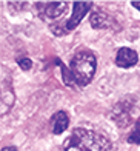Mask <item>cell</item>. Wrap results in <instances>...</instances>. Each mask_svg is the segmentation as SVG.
Returning a JSON list of instances; mask_svg holds the SVG:
<instances>
[{
	"label": "cell",
	"mask_w": 140,
	"mask_h": 151,
	"mask_svg": "<svg viewBox=\"0 0 140 151\" xmlns=\"http://www.w3.org/2000/svg\"><path fill=\"white\" fill-rule=\"evenodd\" d=\"M0 151H19V150H17L16 147H3Z\"/></svg>",
	"instance_id": "obj_12"
},
{
	"label": "cell",
	"mask_w": 140,
	"mask_h": 151,
	"mask_svg": "<svg viewBox=\"0 0 140 151\" xmlns=\"http://www.w3.org/2000/svg\"><path fill=\"white\" fill-rule=\"evenodd\" d=\"M66 2H37V14L45 22H52L65 16L66 12Z\"/></svg>",
	"instance_id": "obj_5"
},
{
	"label": "cell",
	"mask_w": 140,
	"mask_h": 151,
	"mask_svg": "<svg viewBox=\"0 0 140 151\" xmlns=\"http://www.w3.org/2000/svg\"><path fill=\"white\" fill-rule=\"evenodd\" d=\"M126 142L128 143H134V145H140V120L136 122L134 128H132V131L128 134L126 137Z\"/></svg>",
	"instance_id": "obj_10"
},
{
	"label": "cell",
	"mask_w": 140,
	"mask_h": 151,
	"mask_svg": "<svg viewBox=\"0 0 140 151\" xmlns=\"http://www.w3.org/2000/svg\"><path fill=\"white\" fill-rule=\"evenodd\" d=\"M131 5L134 6V8H137V9L140 11V2H131Z\"/></svg>",
	"instance_id": "obj_13"
},
{
	"label": "cell",
	"mask_w": 140,
	"mask_h": 151,
	"mask_svg": "<svg viewBox=\"0 0 140 151\" xmlns=\"http://www.w3.org/2000/svg\"><path fill=\"white\" fill-rule=\"evenodd\" d=\"M69 125V116L65 111H57L51 117V129L54 134H62Z\"/></svg>",
	"instance_id": "obj_9"
},
{
	"label": "cell",
	"mask_w": 140,
	"mask_h": 151,
	"mask_svg": "<svg viewBox=\"0 0 140 151\" xmlns=\"http://www.w3.org/2000/svg\"><path fill=\"white\" fill-rule=\"evenodd\" d=\"M97 59L91 51H79L71 59L69 63V73H71L75 85L86 86L91 83L94 74H95Z\"/></svg>",
	"instance_id": "obj_2"
},
{
	"label": "cell",
	"mask_w": 140,
	"mask_h": 151,
	"mask_svg": "<svg viewBox=\"0 0 140 151\" xmlns=\"http://www.w3.org/2000/svg\"><path fill=\"white\" fill-rule=\"evenodd\" d=\"M93 8V2H75L73 5V14L68 20H65L63 23L62 22H54L51 23V31L55 34V36H66L69 31L75 29L79 23L82 22V19L85 17L88 12Z\"/></svg>",
	"instance_id": "obj_3"
},
{
	"label": "cell",
	"mask_w": 140,
	"mask_h": 151,
	"mask_svg": "<svg viewBox=\"0 0 140 151\" xmlns=\"http://www.w3.org/2000/svg\"><path fill=\"white\" fill-rule=\"evenodd\" d=\"M113 145L106 136L86 128H77L68 137L63 151H111Z\"/></svg>",
	"instance_id": "obj_1"
},
{
	"label": "cell",
	"mask_w": 140,
	"mask_h": 151,
	"mask_svg": "<svg viewBox=\"0 0 140 151\" xmlns=\"http://www.w3.org/2000/svg\"><path fill=\"white\" fill-rule=\"evenodd\" d=\"M89 22L94 29H114V25H116V20L109 14H106L105 11H100V9L93 11Z\"/></svg>",
	"instance_id": "obj_7"
},
{
	"label": "cell",
	"mask_w": 140,
	"mask_h": 151,
	"mask_svg": "<svg viewBox=\"0 0 140 151\" xmlns=\"http://www.w3.org/2000/svg\"><path fill=\"white\" fill-rule=\"evenodd\" d=\"M16 102V93L12 86V76L8 68L0 66V116L9 113Z\"/></svg>",
	"instance_id": "obj_4"
},
{
	"label": "cell",
	"mask_w": 140,
	"mask_h": 151,
	"mask_svg": "<svg viewBox=\"0 0 140 151\" xmlns=\"http://www.w3.org/2000/svg\"><path fill=\"white\" fill-rule=\"evenodd\" d=\"M17 63H19V66L22 68L23 71H29L31 68H32V62H31L29 57H19L17 59Z\"/></svg>",
	"instance_id": "obj_11"
},
{
	"label": "cell",
	"mask_w": 140,
	"mask_h": 151,
	"mask_svg": "<svg viewBox=\"0 0 140 151\" xmlns=\"http://www.w3.org/2000/svg\"><path fill=\"white\" fill-rule=\"evenodd\" d=\"M134 105H131L128 100L120 102L113 111V117L114 122L117 123L118 127H128L129 123L132 122V116H131V109Z\"/></svg>",
	"instance_id": "obj_6"
},
{
	"label": "cell",
	"mask_w": 140,
	"mask_h": 151,
	"mask_svg": "<svg viewBox=\"0 0 140 151\" xmlns=\"http://www.w3.org/2000/svg\"><path fill=\"white\" fill-rule=\"evenodd\" d=\"M139 54L131 48H120L116 54V65L120 68H131L137 65Z\"/></svg>",
	"instance_id": "obj_8"
}]
</instances>
